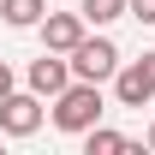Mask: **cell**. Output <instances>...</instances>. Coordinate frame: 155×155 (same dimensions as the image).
I'll return each instance as SVG.
<instances>
[{"mask_svg":"<svg viewBox=\"0 0 155 155\" xmlns=\"http://www.w3.org/2000/svg\"><path fill=\"white\" fill-rule=\"evenodd\" d=\"M101 114H107V101H101V84H84V78H72V84L54 96V107H48V119H54L66 137H84Z\"/></svg>","mask_w":155,"mask_h":155,"instance_id":"6da1fadb","label":"cell"},{"mask_svg":"<svg viewBox=\"0 0 155 155\" xmlns=\"http://www.w3.org/2000/svg\"><path fill=\"white\" fill-rule=\"evenodd\" d=\"M66 60H72V78H84V84H107V78L119 72V48H114V36H101V30L96 36L84 30V42H78Z\"/></svg>","mask_w":155,"mask_h":155,"instance_id":"7a4b0ae2","label":"cell"},{"mask_svg":"<svg viewBox=\"0 0 155 155\" xmlns=\"http://www.w3.org/2000/svg\"><path fill=\"white\" fill-rule=\"evenodd\" d=\"M42 119H48V107H42L36 90H12V96L0 101V131L6 137H36Z\"/></svg>","mask_w":155,"mask_h":155,"instance_id":"3957f363","label":"cell"},{"mask_svg":"<svg viewBox=\"0 0 155 155\" xmlns=\"http://www.w3.org/2000/svg\"><path fill=\"white\" fill-rule=\"evenodd\" d=\"M84 12H42V24H36V36H42V48H54V54H72L78 42H84Z\"/></svg>","mask_w":155,"mask_h":155,"instance_id":"277c9868","label":"cell"},{"mask_svg":"<svg viewBox=\"0 0 155 155\" xmlns=\"http://www.w3.org/2000/svg\"><path fill=\"white\" fill-rule=\"evenodd\" d=\"M66 84H72V60L54 54V48H42V60H30V90H36L42 101H54Z\"/></svg>","mask_w":155,"mask_h":155,"instance_id":"5b68a950","label":"cell"},{"mask_svg":"<svg viewBox=\"0 0 155 155\" xmlns=\"http://www.w3.org/2000/svg\"><path fill=\"white\" fill-rule=\"evenodd\" d=\"M114 96H119V107H149L155 101V84H149V72H143V60H119Z\"/></svg>","mask_w":155,"mask_h":155,"instance_id":"8992f818","label":"cell"},{"mask_svg":"<svg viewBox=\"0 0 155 155\" xmlns=\"http://www.w3.org/2000/svg\"><path fill=\"white\" fill-rule=\"evenodd\" d=\"M131 149H137L131 137H125V131H107L101 119L90 125V131H84V155H131Z\"/></svg>","mask_w":155,"mask_h":155,"instance_id":"52a82bcc","label":"cell"},{"mask_svg":"<svg viewBox=\"0 0 155 155\" xmlns=\"http://www.w3.org/2000/svg\"><path fill=\"white\" fill-rule=\"evenodd\" d=\"M42 12H48V0H0V18L12 24V30H36Z\"/></svg>","mask_w":155,"mask_h":155,"instance_id":"ba28073f","label":"cell"},{"mask_svg":"<svg viewBox=\"0 0 155 155\" xmlns=\"http://www.w3.org/2000/svg\"><path fill=\"white\" fill-rule=\"evenodd\" d=\"M78 12H84L90 30H107L114 18H125V0H78Z\"/></svg>","mask_w":155,"mask_h":155,"instance_id":"9c48e42d","label":"cell"},{"mask_svg":"<svg viewBox=\"0 0 155 155\" xmlns=\"http://www.w3.org/2000/svg\"><path fill=\"white\" fill-rule=\"evenodd\" d=\"M125 18H137V24H155V0H125Z\"/></svg>","mask_w":155,"mask_h":155,"instance_id":"30bf717a","label":"cell"},{"mask_svg":"<svg viewBox=\"0 0 155 155\" xmlns=\"http://www.w3.org/2000/svg\"><path fill=\"white\" fill-rule=\"evenodd\" d=\"M12 90H18V78H12V66H6V60H0V101L12 96Z\"/></svg>","mask_w":155,"mask_h":155,"instance_id":"8fae6325","label":"cell"},{"mask_svg":"<svg viewBox=\"0 0 155 155\" xmlns=\"http://www.w3.org/2000/svg\"><path fill=\"white\" fill-rule=\"evenodd\" d=\"M143 72H149V84H155V48H149V54H143Z\"/></svg>","mask_w":155,"mask_h":155,"instance_id":"7c38bea8","label":"cell"},{"mask_svg":"<svg viewBox=\"0 0 155 155\" xmlns=\"http://www.w3.org/2000/svg\"><path fill=\"white\" fill-rule=\"evenodd\" d=\"M149 149H155V119H149Z\"/></svg>","mask_w":155,"mask_h":155,"instance_id":"4fadbf2b","label":"cell"}]
</instances>
